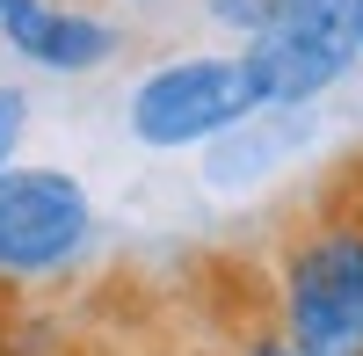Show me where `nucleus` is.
<instances>
[{"mask_svg":"<svg viewBox=\"0 0 363 356\" xmlns=\"http://www.w3.org/2000/svg\"><path fill=\"white\" fill-rule=\"evenodd\" d=\"M306 131H313V109H255L240 131L211 138L203 182L211 189H255L269 167H284V160L306 153Z\"/></svg>","mask_w":363,"mask_h":356,"instance_id":"6","label":"nucleus"},{"mask_svg":"<svg viewBox=\"0 0 363 356\" xmlns=\"http://www.w3.org/2000/svg\"><path fill=\"white\" fill-rule=\"evenodd\" d=\"M269 328L291 356H363V211L320 204L284 233Z\"/></svg>","mask_w":363,"mask_h":356,"instance_id":"1","label":"nucleus"},{"mask_svg":"<svg viewBox=\"0 0 363 356\" xmlns=\"http://www.w3.org/2000/svg\"><path fill=\"white\" fill-rule=\"evenodd\" d=\"M269 8H277V0H203V22H211V29H225V37H240V44H247L255 29L269 22Z\"/></svg>","mask_w":363,"mask_h":356,"instance_id":"7","label":"nucleus"},{"mask_svg":"<svg viewBox=\"0 0 363 356\" xmlns=\"http://www.w3.org/2000/svg\"><path fill=\"white\" fill-rule=\"evenodd\" d=\"M22 124H29V95H22V87H0V167L15 160V145H22Z\"/></svg>","mask_w":363,"mask_h":356,"instance_id":"8","label":"nucleus"},{"mask_svg":"<svg viewBox=\"0 0 363 356\" xmlns=\"http://www.w3.org/2000/svg\"><path fill=\"white\" fill-rule=\"evenodd\" d=\"M255 109H262V87L240 51H182L131 80L124 124L145 153H189V145L240 131Z\"/></svg>","mask_w":363,"mask_h":356,"instance_id":"2","label":"nucleus"},{"mask_svg":"<svg viewBox=\"0 0 363 356\" xmlns=\"http://www.w3.org/2000/svg\"><path fill=\"white\" fill-rule=\"evenodd\" d=\"M225 356H291V349L277 342V328H269V320H247V328L225 342Z\"/></svg>","mask_w":363,"mask_h":356,"instance_id":"9","label":"nucleus"},{"mask_svg":"<svg viewBox=\"0 0 363 356\" xmlns=\"http://www.w3.org/2000/svg\"><path fill=\"white\" fill-rule=\"evenodd\" d=\"M356 51H363V0H356Z\"/></svg>","mask_w":363,"mask_h":356,"instance_id":"10","label":"nucleus"},{"mask_svg":"<svg viewBox=\"0 0 363 356\" xmlns=\"http://www.w3.org/2000/svg\"><path fill=\"white\" fill-rule=\"evenodd\" d=\"M95 240V196L66 167H0V277L37 284L73 269Z\"/></svg>","mask_w":363,"mask_h":356,"instance_id":"4","label":"nucleus"},{"mask_svg":"<svg viewBox=\"0 0 363 356\" xmlns=\"http://www.w3.org/2000/svg\"><path fill=\"white\" fill-rule=\"evenodd\" d=\"M0 44L44 73H102L124 51V29L95 8H58V0H0Z\"/></svg>","mask_w":363,"mask_h":356,"instance_id":"5","label":"nucleus"},{"mask_svg":"<svg viewBox=\"0 0 363 356\" xmlns=\"http://www.w3.org/2000/svg\"><path fill=\"white\" fill-rule=\"evenodd\" d=\"M247 73L262 87V109H313L363 66L356 51V0H277L247 44Z\"/></svg>","mask_w":363,"mask_h":356,"instance_id":"3","label":"nucleus"}]
</instances>
